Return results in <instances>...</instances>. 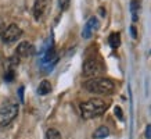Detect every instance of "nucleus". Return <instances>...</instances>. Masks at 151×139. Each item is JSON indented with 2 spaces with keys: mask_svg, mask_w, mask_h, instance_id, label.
Listing matches in <instances>:
<instances>
[{
  "mask_svg": "<svg viewBox=\"0 0 151 139\" xmlns=\"http://www.w3.org/2000/svg\"><path fill=\"white\" fill-rule=\"evenodd\" d=\"M83 88L96 95H110L115 90V82L108 78H90L83 82Z\"/></svg>",
  "mask_w": 151,
  "mask_h": 139,
  "instance_id": "f257e3e1",
  "label": "nucleus"
},
{
  "mask_svg": "<svg viewBox=\"0 0 151 139\" xmlns=\"http://www.w3.org/2000/svg\"><path fill=\"white\" fill-rule=\"evenodd\" d=\"M108 107V103H105L101 99H90L87 102L81 103V114L85 120L96 118L101 116Z\"/></svg>",
  "mask_w": 151,
  "mask_h": 139,
  "instance_id": "f03ea898",
  "label": "nucleus"
},
{
  "mask_svg": "<svg viewBox=\"0 0 151 139\" xmlns=\"http://www.w3.org/2000/svg\"><path fill=\"white\" fill-rule=\"evenodd\" d=\"M18 114V106L15 102H6L0 107V127H7Z\"/></svg>",
  "mask_w": 151,
  "mask_h": 139,
  "instance_id": "7ed1b4c3",
  "label": "nucleus"
},
{
  "mask_svg": "<svg viewBox=\"0 0 151 139\" xmlns=\"http://www.w3.org/2000/svg\"><path fill=\"white\" fill-rule=\"evenodd\" d=\"M103 71V64H101L99 60L96 59H87L85 63H83V75L85 77H97V75L101 74Z\"/></svg>",
  "mask_w": 151,
  "mask_h": 139,
  "instance_id": "20e7f679",
  "label": "nucleus"
},
{
  "mask_svg": "<svg viewBox=\"0 0 151 139\" xmlns=\"http://www.w3.org/2000/svg\"><path fill=\"white\" fill-rule=\"evenodd\" d=\"M22 35V29L15 25V24H11L6 28L4 31H1V41L4 43H13V42H17Z\"/></svg>",
  "mask_w": 151,
  "mask_h": 139,
  "instance_id": "39448f33",
  "label": "nucleus"
},
{
  "mask_svg": "<svg viewBox=\"0 0 151 139\" xmlns=\"http://www.w3.org/2000/svg\"><path fill=\"white\" fill-rule=\"evenodd\" d=\"M51 0H35L33 3V17L36 21H40L45 15L47 14L50 9Z\"/></svg>",
  "mask_w": 151,
  "mask_h": 139,
  "instance_id": "423d86ee",
  "label": "nucleus"
},
{
  "mask_svg": "<svg viewBox=\"0 0 151 139\" xmlns=\"http://www.w3.org/2000/svg\"><path fill=\"white\" fill-rule=\"evenodd\" d=\"M15 54L17 57H24V59H28L32 54H35V46H33L31 42H21L18 46H17V50H15Z\"/></svg>",
  "mask_w": 151,
  "mask_h": 139,
  "instance_id": "0eeeda50",
  "label": "nucleus"
},
{
  "mask_svg": "<svg viewBox=\"0 0 151 139\" xmlns=\"http://www.w3.org/2000/svg\"><path fill=\"white\" fill-rule=\"evenodd\" d=\"M99 20L96 17H90V18L87 20V22L85 24V27H83V31H82V36L85 39H89V38L93 35V32L99 29Z\"/></svg>",
  "mask_w": 151,
  "mask_h": 139,
  "instance_id": "6e6552de",
  "label": "nucleus"
},
{
  "mask_svg": "<svg viewBox=\"0 0 151 139\" xmlns=\"http://www.w3.org/2000/svg\"><path fill=\"white\" fill-rule=\"evenodd\" d=\"M51 92V83L49 82V81H42L40 83H39V88H37V93L39 95H42V96H45V95H49V93Z\"/></svg>",
  "mask_w": 151,
  "mask_h": 139,
  "instance_id": "1a4fd4ad",
  "label": "nucleus"
},
{
  "mask_svg": "<svg viewBox=\"0 0 151 139\" xmlns=\"http://www.w3.org/2000/svg\"><path fill=\"white\" fill-rule=\"evenodd\" d=\"M108 135H110V130H108L107 127H104V125H101V127H99V128L94 131L93 138L94 139H104V138H107Z\"/></svg>",
  "mask_w": 151,
  "mask_h": 139,
  "instance_id": "9d476101",
  "label": "nucleus"
},
{
  "mask_svg": "<svg viewBox=\"0 0 151 139\" xmlns=\"http://www.w3.org/2000/svg\"><path fill=\"white\" fill-rule=\"evenodd\" d=\"M108 43H110V46L112 47V49L119 47V45H121V35H119L118 32L111 33L110 38H108Z\"/></svg>",
  "mask_w": 151,
  "mask_h": 139,
  "instance_id": "9b49d317",
  "label": "nucleus"
},
{
  "mask_svg": "<svg viewBox=\"0 0 151 139\" xmlns=\"http://www.w3.org/2000/svg\"><path fill=\"white\" fill-rule=\"evenodd\" d=\"M46 139H61V134H60V131L50 128L46 131Z\"/></svg>",
  "mask_w": 151,
  "mask_h": 139,
  "instance_id": "f8f14e48",
  "label": "nucleus"
},
{
  "mask_svg": "<svg viewBox=\"0 0 151 139\" xmlns=\"http://www.w3.org/2000/svg\"><path fill=\"white\" fill-rule=\"evenodd\" d=\"M137 10H139V1L137 0H132V3H130V11H132L133 21L134 22L137 21Z\"/></svg>",
  "mask_w": 151,
  "mask_h": 139,
  "instance_id": "ddd939ff",
  "label": "nucleus"
},
{
  "mask_svg": "<svg viewBox=\"0 0 151 139\" xmlns=\"http://www.w3.org/2000/svg\"><path fill=\"white\" fill-rule=\"evenodd\" d=\"M14 75H15V70L6 68V72H4V81H7V82H11V81L14 79Z\"/></svg>",
  "mask_w": 151,
  "mask_h": 139,
  "instance_id": "4468645a",
  "label": "nucleus"
},
{
  "mask_svg": "<svg viewBox=\"0 0 151 139\" xmlns=\"http://www.w3.org/2000/svg\"><path fill=\"white\" fill-rule=\"evenodd\" d=\"M69 3H71V0H58V6H60V9L63 10V11L68 10Z\"/></svg>",
  "mask_w": 151,
  "mask_h": 139,
  "instance_id": "2eb2a0df",
  "label": "nucleus"
},
{
  "mask_svg": "<svg viewBox=\"0 0 151 139\" xmlns=\"http://www.w3.org/2000/svg\"><path fill=\"white\" fill-rule=\"evenodd\" d=\"M114 113H115V116L118 117L119 120H124V114H122V110H121V107H115V109H114Z\"/></svg>",
  "mask_w": 151,
  "mask_h": 139,
  "instance_id": "dca6fc26",
  "label": "nucleus"
},
{
  "mask_svg": "<svg viewBox=\"0 0 151 139\" xmlns=\"http://www.w3.org/2000/svg\"><path fill=\"white\" fill-rule=\"evenodd\" d=\"M146 139H151V125H147L146 128Z\"/></svg>",
  "mask_w": 151,
  "mask_h": 139,
  "instance_id": "f3484780",
  "label": "nucleus"
},
{
  "mask_svg": "<svg viewBox=\"0 0 151 139\" xmlns=\"http://www.w3.org/2000/svg\"><path fill=\"white\" fill-rule=\"evenodd\" d=\"M18 95H19V100H21V102H24V86H21V88H19Z\"/></svg>",
  "mask_w": 151,
  "mask_h": 139,
  "instance_id": "a211bd4d",
  "label": "nucleus"
},
{
  "mask_svg": "<svg viewBox=\"0 0 151 139\" xmlns=\"http://www.w3.org/2000/svg\"><path fill=\"white\" fill-rule=\"evenodd\" d=\"M130 32H132V36L134 38V39L137 38V31H136V28H134V27H132V28H130Z\"/></svg>",
  "mask_w": 151,
  "mask_h": 139,
  "instance_id": "6ab92c4d",
  "label": "nucleus"
},
{
  "mask_svg": "<svg viewBox=\"0 0 151 139\" xmlns=\"http://www.w3.org/2000/svg\"><path fill=\"white\" fill-rule=\"evenodd\" d=\"M100 14H101V15H105V13H104V9H103V7H100Z\"/></svg>",
  "mask_w": 151,
  "mask_h": 139,
  "instance_id": "aec40b11",
  "label": "nucleus"
}]
</instances>
